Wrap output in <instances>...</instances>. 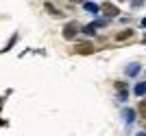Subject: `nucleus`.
I'll use <instances>...</instances> for the list:
<instances>
[{"label":"nucleus","mask_w":146,"mask_h":136,"mask_svg":"<svg viewBox=\"0 0 146 136\" xmlns=\"http://www.w3.org/2000/svg\"><path fill=\"white\" fill-rule=\"evenodd\" d=\"M74 35H76V24H68L66 31H63V37H66V40H70V37H74Z\"/></svg>","instance_id":"obj_1"},{"label":"nucleus","mask_w":146,"mask_h":136,"mask_svg":"<svg viewBox=\"0 0 146 136\" xmlns=\"http://www.w3.org/2000/svg\"><path fill=\"white\" fill-rule=\"evenodd\" d=\"M92 50H94L92 44H79V46H76V53H92Z\"/></svg>","instance_id":"obj_2"},{"label":"nucleus","mask_w":146,"mask_h":136,"mask_svg":"<svg viewBox=\"0 0 146 136\" xmlns=\"http://www.w3.org/2000/svg\"><path fill=\"white\" fill-rule=\"evenodd\" d=\"M135 94H137V97H144L146 94V83H137V86H135V90H133Z\"/></svg>","instance_id":"obj_3"},{"label":"nucleus","mask_w":146,"mask_h":136,"mask_svg":"<svg viewBox=\"0 0 146 136\" xmlns=\"http://www.w3.org/2000/svg\"><path fill=\"white\" fill-rule=\"evenodd\" d=\"M122 116H124V121H129V123H131V121L135 118V112H133V110H124V114H122Z\"/></svg>","instance_id":"obj_4"},{"label":"nucleus","mask_w":146,"mask_h":136,"mask_svg":"<svg viewBox=\"0 0 146 136\" xmlns=\"http://www.w3.org/2000/svg\"><path fill=\"white\" fill-rule=\"evenodd\" d=\"M105 13H107V15H118V9H116V7H111V5H107V7H105Z\"/></svg>","instance_id":"obj_5"},{"label":"nucleus","mask_w":146,"mask_h":136,"mask_svg":"<svg viewBox=\"0 0 146 136\" xmlns=\"http://www.w3.org/2000/svg\"><path fill=\"white\" fill-rule=\"evenodd\" d=\"M85 9H87L90 13H96V11H98V5H94V2H85Z\"/></svg>","instance_id":"obj_6"},{"label":"nucleus","mask_w":146,"mask_h":136,"mask_svg":"<svg viewBox=\"0 0 146 136\" xmlns=\"http://www.w3.org/2000/svg\"><path fill=\"white\" fill-rule=\"evenodd\" d=\"M137 70H140V66H137V64H131V66H129V70H127V73H129V77H133V75L137 73Z\"/></svg>","instance_id":"obj_7"},{"label":"nucleus","mask_w":146,"mask_h":136,"mask_svg":"<svg viewBox=\"0 0 146 136\" xmlns=\"http://www.w3.org/2000/svg\"><path fill=\"white\" fill-rule=\"evenodd\" d=\"M131 35H133V31L129 29V31H122L120 35H118V40H124V37H131Z\"/></svg>","instance_id":"obj_8"},{"label":"nucleus","mask_w":146,"mask_h":136,"mask_svg":"<svg viewBox=\"0 0 146 136\" xmlns=\"http://www.w3.org/2000/svg\"><path fill=\"white\" fill-rule=\"evenodd\" d=\"M85 33H87V35H94V33H96V26H94V24L85 26Z\"/></svg>","instance_id":"obj_9"},{"label":"nucleus","mask_w":146,"mask_h":136,"mask_svg":"<svg viewBox=\"0 0 146 136\" xmlns=\"http://www.w3.org/2000/svg\"><path fill=\"white\" fill-rule=\"evenodd\" d=\"M140 114H142V116H144V118H146V101H144V103H142V105H140Z\"/></svg>","instance_id":"obj_10"},{"label":"nucleus","mask_w":146,"mask_h":136,"mask_svg":"<svg viewBox=\"0 0 146 136\" xmlns=\"http://www.w3.org/2000/svg\"><path fill=\"white\" fill-rule=\"evenodd\" d=\"M142 2L144 0H133V7H142Z\"/></svg>","instance_id":"obj_11"},{"label":"nucleus","mask_w":146,"mask_h":136,"mask_svg":"<svg viewBox=\"0 0 146 136\" xmlns=\"http://www.w3.org/2000/svg\"><path fill=\"white\" fill-rule=\"evenodd\" d=\"M142 26H144V29H146V18H144V20H142Z\"/></svg>","instance_id":"obj_12"},{"label":"nucleus","mask_w":146,"mask_h":136,"mask_svg":"<svg viewBox=\"0 0 146 136\" xmlns=\"http://www.w3.org/2000/svg\"><path fill=\"white\" fill-rule=\"evenodd\" d=\"M137 136H146V134H144V132H142V134H137Z\"/></svg>","instance_id":"obj_13"},{"label":"nucleus","mask_w":146,"mask_h":136,"mask_svg":"<svg viewBox=\"0 0 146 136\" xmlns=\"http://www.w3.org/2000/svg\"><path fill=\"white\" fill-rule=\"evenodd\" d=\"M144 42H146V37H144Z\"/></svg>","instance_id":"obj_14"}]
</instances>
